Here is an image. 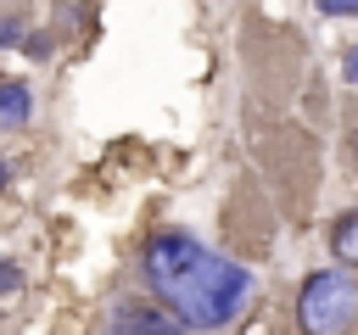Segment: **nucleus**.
I'll use <instances>...</instances> for the list:
<instances>
[{
	"instance_id": "nucleus-2",
	"label": "nucleus",
	"mask_w": 358,
	"mask_h": 335,
	"mask_svg": "<svg viewBox=\"0 0 358 335\" xmlns=\"http://www.w3.org/2000/svg\"><path fill=\"white\" fill-rule=\"evenodd\" d=\"M358 318V285L347 274H313L296 296V324L302 335H347Z\"/></svg>"
},
{
	"instance_id": "nucleus-1",
	"label": "nucleus",
	"mask_w": 358,
	"mask_h": 335,
	"mask_svg": "<svg viewBox=\"0 0 358 335\" xmlns=\"http://www.w3.org/2000/svg\"><path fill=\"white\" fill-rule=\"evenodd\" d=\"M140 262H145V285L157 290V302L179 329H224L252 296V274L241 262H224L218 251H207L179 229L151 234Z\"/></svg>"
},
{
	"instance_id": "nucleus-6",
	"label": "nucleus",
	"mask_w": 358,
	"mask_h": 335,
	"mask_svg": "<svg viewBox=\"0 0 358 335\" xmlns=\"http://www.w3.org/2000/svg\"><path fill=\"white\" fill-rule=\"evenodd\" d=\"M319 11H330V17H358V0H319Z\"/></svg>"
},
{
	"instance_id": "nucleus-9",
	"label": "nucleus",
	"mask_w": 358,
	"mask_h": 335,
	"mask_svg": "<svg viewBox=\"0 0 358 335\" xmlns=\"http://www.w3.org/2000/svg\"><path fill=\"white\" fill-rule=\"evenodd\" d=\"M347 78H352V84H358V45H352V50H347Z\"/></svg>"
},
{
	"instance_id": "nucleus-7",
	"label": "nucleus",
	"mask_w": 358,
	"mask_h": 335,
	"mask_svg": "<svg viewBox=\"0 0 358 335\" xmlns=\"http://www.w3.org/2000/svg\"><path fill=\"white\" fill-rule=\"evenodd\" d=\"M17 279H22V274H17L11 262H0V290H17Z\"/></svg>"
},
{
	"instance_id": "nucleus-10",
	"label": "nucleus",
	"mask_w": 358,
	"mask_h": 335,
	"mask_svg": "<svg viewBox=\"0 0 358 335\" xmlns=\"http://www.w3.org/2000/svg\"><path fill=\"white\" fill-rule=\"evenodd\" d=\"M0 184H6V162H0Z\"/></svg>"
},
{
	"instance_id": "nucleus-4",
	"label": "nucleus",
	"mask_w": 358,
	"mask_h": 335,
	"mask_svg": "<svg viewBox=\"0 0 358 335\" xmlns=\"http://www.w3.org/2000/svg\"><path fill=\"white\" fill-rule=\"evenodd\" d=\"M28 112H34L28 89H22L17 78H6V84H0V128H22V123H28Z\"/></svg>"
},
{
	"instance_id": "nucleus-3",
	"label": "nucleus",
	"mask_w": 358,
	"mask_h": 335,
	"mask_svg": "<svg viewBox=\"0 0 358 335\" xmlns=\"http://www.w3.org/2000/svg\"><path fill=\"white\" fill-rule=\"evenodd\" d=\"M112 335H190V329H179L168 313H157V307H134V302H123L117 313H112Z\"/></svg>"
},
{
	"instance_id": "nucleus-8",
	"label": "nucleus",
	"mask_w": 358,
	"mask_h": 335,
	"mask_svg": "<svg viewBox=\"0 0 358 335\" xmlns=\"http://www.w3.org/2000/svg\"><path fill=\"white\" fill-rule=\"evenodd\" d=\"M0 45H17V22L11 17H0Z\"/></svg>"
},
{
	"instance_id": "nucleus-5",
	"label": "nucleus",
	"mask_w": 358,
	"mask_h": 335,
	"mask_svg": "<svg viewBox=\"0 0 358 335\" xmlns=\"http://www.w3.org/2000/svg\"><path fill=\"white\" fill-rule=\"evenodd\" d=\"M330 251H336L341 262H358V212H347V218L330 229Z\"/></svg>"
}]
</instances>
